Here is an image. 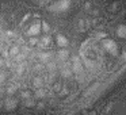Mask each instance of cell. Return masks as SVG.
Listing matches in <instances>:
<instances>
[{
  "label": "cell",
  "instance_id": "cell-1",
  "mask_svg": "<svg viewBox=\"0 0 126 115\" xmlns=\"http://www.w3.org/2000/svg\"><path fill=\"white\" fill-rule=\"evenodd\" d=\"M103 45H104V47L111 53H114V50H117V45H115L114 41H111V39H104Z\"/></svg>",
  "mask_w": 126,
  "mask_h": 115
},
{
  "label": "cell",
  "instance_id": "cell-7",
  "mask_svg": "<svg viewBox=\"0 0 126 115\" xmlns=\"http://www.w3.org/2000/svg\"><path fill=\"white\" fill-rule=\"evenodd\" d=\"M38 42H39V39L34 38V37H33V38H30V39H29V43H30L31 46H34V45H38Z\"/></svg>",
  "mask_w": 126,
  "mask_h": 115
},
{
  "label": "cell",
  "instance_id": "cell-4",
  "mask_svg": "<svg viewBox=\"0 0 126 115\" xmlns=\"http://www.w3.org/2000/svg\"><path fill=\"white\" fill-rule=\"evenodd\" d=\"M117 34L121 38H126V26H119L117 30Z\"/></svg>",
  "mask_w": 126,
  "mask_h": 115
},
{
  "label": "cell",
  "instance_id": "cell-8",
  "mask_svg": "<svg viewBox=\"0 0 126 115\" xmlns=\"http://www.w3.org/2000/svg\"><path fill=\"white\" fill-rule=\"evenodd\" d=\"M42 27H44V31H45V33H49L50 29H49V26H47L46 22H42Z\"/></svg>",
  "mask_w": 126,
  "mask_h": 115
},
{
  "label": "cell",
  "instance_id": "cell-9",
  "mask_svg": "<svg viewBox=\"0 0 126 115\" xmlns=\"http://www.w3.org/2000/svg\"><path fill=\"white\" fill-rule=\"evenodd\" d=\"M110 7H111L110 10H111V11H114V10H117V8H118V3H114V4H111Z\"/></svg>",
  "mask_w": 126,
  "mask_h": 115
},
{
  "label": "cell",
  "instance_id": "cell-6",
  "mask_svg": "<svg viewBox=\"0 0 126 115\" xmlns=\"http://www.w3.org/2000/svg\"><path fill=\"white\" fill-rule=\"evenodd\" d=\"M18 53H19V47H18V46H12L11 52H10V56L15 57V56H18Z\"/></svg>",
  "mask_w": 126,
  "mask_h": 115
},
{
  "label": "cell",
  "instance_id": "cell-3",
  "mask_svg": "<svg viewBox=\"0 0 126 115\" xmlns=\"http://www.w3.org/2000/svg\"><path fill=\"white\" fill-rule=\"evenodd\" d=\"M49 45H50V38L49 37H44V38L39 39V42H38V46L41 47V49H46Z\"/></svg>",
  "mask_w": 126,
  "mask_h": 115
},
{
  "label": "cell",
  "instance_id": "cell-2",
  "mask_svg": "<svg viewBox=\"0 0 126 115\" xmlns=\"http://www.w3.org/2000/svg\"><path fill=\"white\" fill-rule=\"evenodd\" d=\"M39 30H41V22H35L33 26H31V29L29 30V35H34V34H38Z\"/></svg>",
  "mask_w": 126,
  "mask_h": 115
},
{
  "label": "cell",
  "instance_id": "cell-5",
  "mask_svg": "<svg viewBox=\"0 0 126 115\" xmlns=\"http://www.w3.org/2000/svg\"><path fill=\"white\" fill-rule=\"evenodd\" d=\"M57 43L60 45V46H65V45L68 43V41L65 39V37H63V35H58V37H57Z\"/></svg>",
  "mask_w": 126,
  "mask_h": 115
}]
</instances>
